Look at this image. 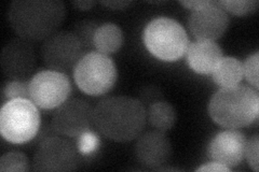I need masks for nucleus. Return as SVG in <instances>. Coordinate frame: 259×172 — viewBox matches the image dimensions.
<instances>
[{
  "label": "nucleus",
  "instance_id": "a878e982",
  "mask_svg": "<svg viewBox=\"0 0 259 172\" xmlns=\"http://www.w3.org/2000/svg\"><path fill=\"white\" fill-rule=\"evenodd\" d=\"M54 136H58V133L55 132L52 123H44V124H41V126H40L37 136L35 137V142L39 144L40 142L46 140V139L54 137Z\"/></svg>",
  "mask_w": 259,
  "mask_h": 172
},
{
  "label": "nucleus",
  "instance_id": "6e6552de",
  "mask_svg": "<svg viewBox=\"0 0 259 172\" xmlns=\"http://www.w3.org/2000/svg\"><path fill=\"white\" fill-rule=\"evenodd\" d=\"M71 91L68 75L60 71H40L29 81L30 100L42 110L58 109L68 100Z\"/></svg>",
  "mask_w": 259,
  "mask_h": 172
},
{
  "label": "nucleus",
  "instance_id": "4be33fe9",
  "mask_svg": "<svg viewBox=\"0 0 259 172\" xmlns=\"http://www.w3.org/2000/svg\"><path fill=\"white\" fill-rule=\"evenodd\" d=\"M18 98H25L30 99L29 96V82L28 81H18L13 80L8 82L3 88V102L10 101Z\"/></svg>",
  "mask_w": 259,
  "mask_h": 172
},
{
  "label": "nucleus",
  "instance_id": "c756f323",
  "mask_svg": "<svg viewBox=\"0 0 259 172\" xmlns=\"http://www.w3.org/2000/svg\"><path fill=\"white\" fill-rule=\"evenodd\" d=\"M72 5L81 11H89L96 5V2H91V0H82V2H74Z\"/></svg>",
  "mask_w": 259,
  "mask_h": 172
},
{
  "label": "nucleus",
  "instance_id": "9b49d317",
  "mask_svg": "<svg viewBox=\"0 0 259 172\" xmlns=\"http://www.w3.org/2000/svg\"><path fill=\"white\" fill-rule=\"evenodd\" d=\"M0 65L7 78L27 81L37 65V51L34 43L21 38L10 40L3 47Z\"/></svg>",
  "mask_w": 259,
  "mask_h": 172
},
{
  "label": "nucleus",
  "instance_id": "c85d7f7f",
  "mask_svg": "<svg viewBox=\"0 0 259 172\" xmlns=\"http://www.w3.org/2000/svg\"><path fill=\"white\" fill-rule=\"evenodd\" d=\"M208 0H188V2H180V4L184 7L187 8V9H191L192 11L198 10L200 8L204 7L207 5Z\"/></svg>",
  "mask_w": 259,
  "mask_h": 172
},
{
  "label": "nucleus",
  "instance_id": "f8f14e48",
  "mask_svg": "<svg viewBox=\"0 0 259 172\" xmlns=\"http://www.w3.org/2000/svg\"><path fill=\"white\" fill-rule=\"evenodd\" d=\"M230 24L229 15L217 2L208 0L207 5L192 11L188 27L197 40L215 41L222 38Z\"/></svg>",
  "mask_w": 259,
  "mask_h": 172
},
{
  "label": "nucleus",
  "instance_id": "393cba45",
  "mask_svg": "<svg viewBox=\"0 0 259 172\" xmlns=\"http://www.w3.org/2000/svg\"><path fill=\"white\" fill-rule=\"evenodd\" d=\"M140 101L145 105L147 104H152L157 101H160L162 98V93L160 92V89L156 86H146L144 87L141 93H140Z\"/></svg>",
  "mask_w": 259,
  "mask_h": 172
},
{
  "label": "nucleus",
  "instance_id": "6ab92c4d",
  "mask_svg": "<svg viewBox=\"0 0 259 172\" xmlns=\"http://www.w3.org/2000/svg\"><path fill=\"white\" fill-rule=\"evenodd\" d=\"M101 26V23L97 21H81L76 24L74 34L79 38L81 43L83 44L84 50L89 51V53L95 52L94 47V36L95 32Z\"/></svg>",
  "mask_w": 259,
  "mask_h": 172
},
{
  "label": "nucleus",
  "instance_id": "b1692460",
  "mask_svg": "<svg viewBox=\"0 0 259 172\" xmlns=\"http://www.w3.org/2000/svg\"><path fill=\"white\" fill-rule=\"evenodd\" d=\"M258 150H259V136L255 134L252 138L247 140L246 149H245V158L247 159L248 166L255 172L259 170V160H258L259 151Z\"/></svg>",
  "mask_w": 259,
  "mask_h": 172
},
{
  "label": "nucleus",
  "instance_id": "dca6fc26",
  "mask_svg": "<svg viewBox=\"0 0 259 172\" xmlns=\"http://www.w3.org/2000/svg\"><path fill=\"white\" fill-rule=\"evenodd\" d=\"M124 42V34L121 27L113 23H103L94 36L95 51L104 55L117 53Z\"/></svg>",
  "mask_w": 259,
  "mask_h": 172
},
{
  "label": "nucleus",
  "instance_id": "0eeeda50",
  "mask_svg": "<svg viewBox=\"0 0 259 172\" xmlns=\"http://www.w3.org/2000/svg\"><path fill=\"white\" fill-rule=\"evenodd\" d=\"M40 54L47 68L67 73L75 69L78 62L87 53L74 32L61 30L44 41Z\"/></svg>",
  "mask_w": 259,
  "mask_h": 172
},
{
  "label": "nucleus",
  "instance_id": "412c9836",
  "mask_svg": "<svg viewBox=\"0 0 259 172\" xmlns=\"http://www.w3.org/2000/svg\"><path fill=\"white\" fill-rule=\"evenodd\" d=\"M217 3L226 12L237 16L253 14L259 6L257 0H222Z\"/></svg>",
  "mask_w": 259,
  "mask_h": 172
},
{
  "label": "nucleus",
  "instance_id": "7ed1b4c3",
  "mask_svg": "<svg viewBox=\"0 0 259 172\" xmlns=\"http://www.w3.org/2000/svg\"><path fill=\"white\" fill-rule=\"evenodd\" d=\"M208 114L224 128L239 129L253 125L259 117V94L252 86L221 87L208 103Z\"/></svg>",
  "mask_w": 259,
  "mask_h": 172
},
{
  "label": "nucleus",
  "instance_id": "f257e3e1",
  "mask_svg": "<svg viewBox=\"0 0 259 172\" xmlns=\"http://www.w3.org/2000/svg\"><path fill=\"white\" fill-rule=\"evenodd\" d=\"M93 123L109 140L128 142L139 138L147 124V110L136 98L112 96L95 105Z\"/></svg>",
  "mask_w": 259,
  "mask_h": 172
},
{
  "label": "nucleus",
  "instance_id": "f3484780",
  "mask_svg": "<svg viewBox=\"0 0 259 172\" xmlns=\"http://www.w3.org/2000/svg\"><path fill=\"white\" fill-rule=\"evenodd\" d=\"M214 83L221 87H231L241 84L243 76V64L236 57L226 56L218 62L212 72Z\"/></svg>",
  "mask_w": 259,
  "mask_h": 172
},
{
  "label": "nucleus",
  "instance_id": "423d86ee",
  "mask_svg": "<svg viewBox=\"0 0 259 172\" xmlns=\"http://www.w3.org/2000/svg\"><path fill=\"white\" fill-rule=\"evenodd\" d=\"M118 71L109 56L99 52L87 53L74 69V80L81 92L90 96L107 94L115 86Z\"/></svg>",
  "mask_w": 259,
  "mask_h": 172
},
{
  "label": "nucleus",
  "instance_id": "a211bd4d",
  "mask_svg": "<svg viewBox=\"0 0 259 172\" xmlns=\"http://www.w3.org/2000/svg\"><path fill=\"white\" fill-rule=\"evenodd\" d=\"M147 122L152 128L162 133L171 129L176 122V111L167 101L160 100L148 106Z\"/></svg>",
  "mask_w": 259,
  "mask_h": 172
},
{
  "label": "nucleus",
  "instance_id": "f03ea898",
  "mask_svg": "<svg viewBox=\"0 0 259 172\" xmlns=\"http://www.w3.org/2000/svg\"><path fill=\"white\" fill-rule=\"evenodd\" d=\"M66 16L62 0H14L8 9V22L19 38L44 42L55 34Z\"/></svg>",
  "mask_w": 259,
  "mask_h": 172
},
{
  "label": "nucleus",
  "instance_id": "1a4fd4ad",
  "mask_svg": "<svg viewBox=\"0 0 259 172\" xmlns=\"http://www.w3.org/2000/svg\"><path fill=\"white\" fill-rule=\"evenodd\" d=\"M78 165L77 147L68 139L58 135L38 144L32 169L35 171H74Z\"/></svg>",
  "mask_w": 259,
  "mask_h": 172
},
{
  "label": "nucleus",
  "instance_id": "5701e85b",
  "mask_svg": "<svg viewBox=\"0 0 259 172\" xmlns=\"http://www.w3.org/2000/svg\"><path fill=\"white\" fill-rule=\"evenodd\" d=\"M258 63H259V52L249 55L245 62L243 63V76L246 81L255 89H259L258 83Z\"/></svg>",
  "mask_w": 259,
  "mask_h": 172
},
{
  "label": "nucleus",
  "instance_id": "39448f33",
  "mask_svg": "<svg viewBox=\"0 0 259 172\" xmlns=\"http://www.w3.org/2000/svg\"><path fill=\"white\" fill-rule=\"evenodd\" d=\"M41 126L38 106L30 99L7 101L0 111V134L6 141L23 144L34 140Z\"/></svg>",
  "mask_w": 259,
  "mask_h": 172
},
{
  "label": "nucleus",
  "instance_id": "4468645a",
  "mask_svg": "<svg viewBox=\"0 0 259 172\" xmlns=\"http://www.w3.org/2000/svg\"><path fill=\"white\" fill-rule=\"evenodd\" d=\"M134 152L143 166L159 169L171 158L172 146L164 133L151 130L137 138Z\"/></svg>",
  "mask_w": 259,
  "mask_h": 172
},
{
  "label": "nucleus",
  "instance_id": "9d476101",
  "mask_svg": "<svg viewBox=\"0 0 259 172\" xmlns=\"http://www.w3.org/2000/svg\"><path fill=\"white\" fill-rule=\"evenodd\" d=\"M93 113L94 108L90 102L81 98H72L56 109L51 123L58 135L76 138L94 126Z\"/></svg>",
  "mask_w": 259,
  "mask_h": 172
},
{
  "label": "nucleus",
  "instance_id": "2eb2a0df",
  "mask_svg": "<svg viewBox=\"0 0 259 172\" xmlns=\"http://www.w3.org/2000/svg\"><path fill=\"white\" fill-rule=\"evenodd\" d=\"M186 56L189 68L199 75L212 73L218 62L224 57L222 47L215 41L208 40L189 42Z\"/></svg>",
  "mask_w": 259,
  "mask_h": 172
},
{
  "label": "nucleus",
  "instance_id": "bb28decb",
  "mask_svg": "<svg viewBox=\"0 0 259 172\" xmlns=\"http://www.w3.org/2000/svg\"><path fill=\"white\" fill-rule=\"evenodd\" d=\"M196 171H203V172H206V171H220V172H230L231 169L229 167H227L225 165H223V163L218 162V161H212V162H207V163H204V165H202L200 167H198L196 169Z\"/></svg>",
  "mask_w": 259,
  "mask_h": 172
},
{
  "label": "nucleus",
  "instance_id": "cd10ccee",
  "mask_svg": "<svg viewBox=\"0 0 259 172\" xmlns=\"http://www.w3.org/2000/svg\"><path fill=\"white\" fill-rule=\"evenodd\" d=\"M132 2H124V0H116V2H101V5L107 7L112 10H123L131 6Z\"/></svg>",
  "mask_w": 259,
  "mask_h": 172
},
{
  "label": "nucleus",
  "instance_id": "aec40b11",
  "mask_svg": "<svg viewBox=\"0 0 259 172\" xmlns=\"http://www.w3.org/2000/svg\"><path fill=\"white\" fill-rule=\"evenodd\" d=\"M30 169L28 157L21 152H8L0 157V171L24 172Z\"/></svg>",
  "mask_w": 259,
  "mask_h": 172
},
{
  "label": "nucleus",
  "instance_id": "20e7f679",
  "mask_svg": "<svg viewBox=\"0 0 259 172\" xmlns=\"http://www.w3.org/2000/svg\"><path fill=\"white\" fill-rule=\"evenodd\" d=\"M143 40L151 55L167 63L181 60L189 45L188 34L182 24L166 16L151 20L144 29Z\"/></svg>",
  "mask_w": 259,
  "mask_h": 172
},
{
  "label": "nucleus",
  "instance_id": "ddd939ff",
  "mask_svg": "<svg viewBox=\"0 0 259 172\" xmlns=\"http://www.w3.org/2000/svg\"><path fill=\"white\" fill-rule=\"evenodd\" d=\"M247 139L242 132L236 129L218 133L208 144L209 158L229 167L239 166L245 158Z\"/></svg>",
  "mask_w": 259,
  "mask_h": 172
}]
</instances>
